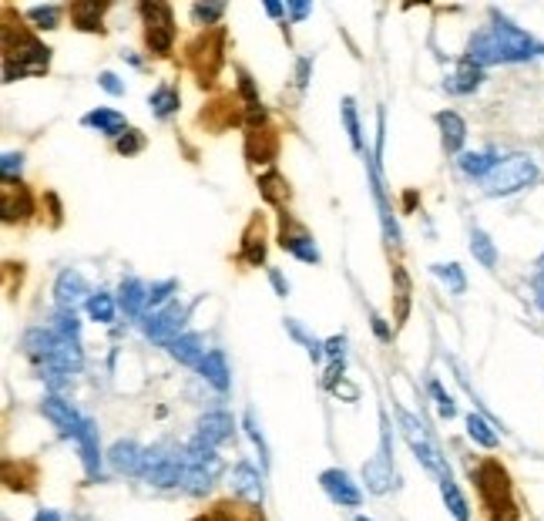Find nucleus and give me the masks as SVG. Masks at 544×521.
<instances>
[{"label":"nucleus","instance_id":"6ab92c4d","mask_svg":"<svg viewBox=\"0 0 544 521\" xmlns=\"http://www.w3.org/2000/svg\"><path fill=\"white\" fill-rule=\"evenodd\" d=\"M142 461L144 451L134 441H114L112 451H108V464L118 474H142Z\"/></svg>","mask_w":544,"mask_h":521},{"label":"nucleus","instance_id":"b1692460","mask_svg":"<svg viewBox=\"0 0 544 521\" xmlns=\"http://www.w3.org/2000/svg\"><path fill=\"white\" fill-rule=\"evenodd\" d=\"M54 344H58V334H54V330H44V326H31V330L24 334V350H27V356L41 360V364L51 360Z\"/></svg>","mask_w":544,"mask_h":521},{"label":"nucleus","instance_id":"ddd939ff","mask_svg":"<svg viewBox=\"0 0 544 521\" xmlns=\"http://www.w3.org/2000/svg\"><path fill=\"white\" fill-rule=\"evenodd\" d=\"M367 168H370V186H373V202L380 208V222H383V236L390 246H400V229H397V219H393V208L387 202V192H383V178H380V168L367 155Z\"/></svg>","mask_w":544,"mask_h":521},{"label":"nucleus","instance_id":"603ef678","mask_svg":"<svg viewBox=\"0 0 544 521\" xmlns=\"http://www.w3.org/2000/svg\"><path fill=\"white\" fill-rule=\"evenodd\" d=\"M333 394L343 397V400H357V387H353V384H343V380H339V384L333 387Z\"/></svg>","mask_w":544,"mask_h":521},{"label":"nucleus","instance_id":"dca6fc26","mask_svg":"<svg viewBox=\"0 0 544 521\" xmlns=\"http://www.w3.org/2000/svg\"><path fill=\"white\" fill-rule=\"evenodd\" d=\"M363 481H367V491H373V494H387V491L393 488V464H390V448H387V441H383L380 454H377L373 461H367Z\"/></svg>","mask_w":544,"mask_h":521},{"label":"nucleus","instance_id":"a878e982","mask_svg":"<svg viewBox=\"0 0 544 521\" xmlns=\"http://www.w3.org/2000/svg\"><path fill=\"white\" fill-rule=\"evenodd\" d=\"M81 122L88 128H98L101 135H112V138H122V132H124V115L122 112H112V108H94V112H88Z\"/></svg>","mask_w":544,"mask_h":521},{"label":"nucleus","instance_id":"1a4fd4ad","mask_svg":"<svg viewBox=\"0 0 544 521\" xmlns=\"http://www.w3.org/2000/svg\"><path fill=\"white\" fill-rule=\"evenodd\" d=\"M188 320V306L186 303L172 300L168 306H162L158 313H152L148 320H144V336L155 340V344H172L182 336V326Z\"/></svg>","mask_w":544,"mask_h":521},{"label":"nucleus","instance_id":"5fc2aeb1","mask_svg":"<svg viewBox=\"0 0 544 521\" xmlns=\"http://www.w3.org/2000/svg\"><path fill=\"white\" fill-rule=\"evenodd\" d=\"M373 330H377V336H380V340H390V330H387V324H383L380 316H373Z\"/></svg>","mask_w":544,"mask_h":521},{"label":"nucleus","instance_id":"6e6552de","mask_svg":"<svg viewBox=\"0 0 544 521\" xmlns=\"http://www.w3.org/2000/svg\"><path fill=\"white\" fill-rule=\"evenodd\" d=\"M142 21H144V41L152 48V54H168L175 44V17L168 4L158 0H144L142 4Z\"/></svg>","mask_w":544,"mask_h":521},{"label":"nucleus","instance_id":"49530a36","mask_svg":"<svg viewBox=\"0 0 544 521\" xmlns=\"http://www.w3.org/2000/svg\"><path fill=\"white\" fill-rule=\"evenodd\" d=\"M242 256H246V262H252V266H259V262L266 260V242H262V236H246V250H242Z\"/></svg>","mask_w":544,"mask_h":521},{"label":"nucleus","instance_id":"72a5a7b5","mask_svg":"<svg viewBox=\"0 0 544 521\" xmlns=\"http://www.w3.org/2000/svg\"><path fill=\"white\" fill-rule=\"evenodd\" d=\"M283 250H289L296 260H303V262H319L316 242L309 239V236H283Z\"/></svg>","mask_w":544,"mask_h":521},{"label":"nucleus","instance_id":"5701e85b","mask_svg":"<svg viewBox=\"0 0 544 521\" xmlns=\"http://www.w3.org/2000/svg\"><path fill=\"white\" fill-rule=\"evenodd\" d=\"M484 81V71L477 68V64H471L467 58H464L461 64H457V71L443 81V88L451 94H471V91H477V84Z\"/></svg>","mask_w":544,"mask_h":521},{"label":"nucleus","instance_id":"2eb2a0df","mask_svg":"<svg viewBox=\"0 0 544 521\" xmlns=\"http://www.w3.org/2000/svg\"><path fill=\"white\" fill-rule=\"evenodd\" d=\"M229 484H232V494L252 501V505H262V498H266V488H262V474H259L252 464H246V461L232 468V474H229Z\"/></svg>","mask_w":544,"mask_h":521},{"label":"nucleus","instance_id":"c756f323","mask_svg":"<svg viewBox=\"0 0 544 521\" xmlns=\"http://www.w3.org/2000/svg\"><path fill=\"white\" fill-rule=\"evenodd\" d=\"M441 498L443 505H447V511H451L457 521H471V505H467V498L461 494V488L453 484V478L447 474V478H441Z\"/></svg>","mask_w":544,"mask_h":521},{"label":"nucleus","instance_id":"3c124183","mask_svg":"<svg viewBox=\"0 0 544 521\" xmlns=\"http://www.w3.org/2000/svg\"><path fill=\"white\" fill-rule=\"evenodd\" d=\"M269 280H272V286H276L279 296H289V282L283 280V272H279V270H269Z\"/></svg>","mask_w":544,"mask_h":521},{"label":"nucleus","instance_id":"2f4dec72","mask_svg":"<svg viewBox=\"0 0 544 521\" xmlns=\"http://www.w3.org/2000/svg\"><path fill=\"white\" fill-rule=\"evenodd\" d=\"M471 252H474V260L481 262L484 270H494V266H497V250H494L491 236H487L484 229L471 232Z\"/></svg>","mask_w":544,"mask_h":521},{"label":"nucleus","instance_id":"473e14b6","mask_svg":"<svg viewBox=\"0 0 544 521\" xmlns=\"http://www.w3.org/2000/svg\"><path fill=\"white\" fill-rule=\"evenodd\" d=\"M467 434H471V441H477L481 448H497V441H501L497 438V431H494L481 414L467 417Z\"/></svg>","mask_w":544,"mask_h":521},{"label":"nucleus","instance_id":"423d86ee","mask_svg":"<svg viewBox=\"0 0 544 521\" xmlns=\"http://www.w3.org/2000/svg\"><path fill=\"white\" fill-rule=\"evenodd\" d=\"M397 417H400V428H403V438H407V444H411V451L417 454V461H421L423 468L431 471V474H437V481L447 478L451 474V468L443 464L441 451H437V444L431 441V434H427V428H423L417 417H411L407 410H397Z\"/></svg>","mask_w":544,"mask_h":521},{"label":"nucleus","instance_id":"9d476101","mask_svg":"<svg viewBox=\"0 0 544 521\" xmlns=\"http://www.w3.org/2000/svg\"><path fill=\"white\" fill-rule=\"evenodd\" d=\"M41 414L51 420L54 428L61 431L64 438H78V431H81L84 420H88V417L78 414V410H74L68 400H61V397H44V400H41Z\"/></svg>","mask_w":544,"mask_h":521},{"label":"nucleus","instance_id":"20e7f679","mask_svg":"<svg viewBox=\"0 0 544 521\" xmlns=\"http://www.w3.org/2000/svg\"><path fill=\"white\" fill-rule=\"evenodd\" d=\"M4 78L14 81V78H21V74H41L48 71V61H51V51L44 48L37 37L31 34H24L17 27V41L4 34Z\"/></svg>","mask_w":544,"mask_h":521},{"label":"nucleus","instance_id":"4d7b16f0","mask_svg":"<svg viewBox=\"0 0 544 521\" xmlns=\"http://www.w3.org/2000/svg\"><path fill=\"white\" fill-rule=\"evenodd\" d=\"M534 290H538V306L544 310V272L538 276V280H534Z\"/></svg>","mask_w":544,"mask_h":521},{"label":"nucleus","instance_id":"c85d7f7f","mask_svg":"<svg viewBox=\"0 0 544 521\" xmlns=\"http://www.w3.org/2000/svg\"><path fill=\"white\" fill-rule=\"evenodd\" d=\"M148 104H152L155 118H168L178 112V104H182V94H178V88H172V84H158L152 94H148Z\"/></svg>","mask_w":544,"mask_h":521},{"label":"nucleus","instance_id":"8fccbe9b","mask_svg":"<svg viewBox=\"0 0 544 521\" xmlns=\"http://www.w3.org/2000/svg\"><path fill=\"white\" fill-rule=\"evenodd\" d=\"M343 350H347V340H343V336L326 340V356L333 360V364H343Z\"/></svg>","mask_w":544,"mask_h":521},{"label":"nucleus","instance_id":"79ce46f5","mask_svg":"<svg viewBox=\"0 0 544 521\" xmlns=\"http://www.w3.org/2000/svg\"><path fill=\"white\" fill-rule=\"evenodd\" d=\"M178 290V282L175 280H162V282H155L152 290H148V306H168V296Z\"/></svg>","mask_w":544,"mask_h":521},{"label":"nucleus","instance_id":"bb28decb","mask_svg":"<svg viewBox=\"0 0 544 521\" xmlns=\"http://www.w3.org/2000/svg\"><path fill=\"white\" fill-rule=\"evenodd\" d=\"M31 216V196H27V188L21 186H4V219L14 222V219H27Z\"/></svg>","mask_w":544,"mask_h":521},{"label":"nucleus","instance_id":"e433bc0d","mask_svg":"<svg viewBox=\"0 0 544 521\" xmlns=\"http://www.w3.org/2000/svg\"><path fill=\"white\" fill-rule=\"evenodd\" d=\"M286 330H289L293 336H296L299 344L306 346V354H309V360H313V364H319V360L326 356V344H319L316 336H309L306 330H303V326L296 324V320H286Z\"/></svg>","mask_w":544,"mask_h":521},{"label":"nucleus","instance_id":"cd10ccee","mask_svg":"<svg viewBox=\"0 0 544 521\" xmlns=\"http://www.w3.org/2000/svg\"><path fill=\"white\" fill-rule=\"evenodd\" d=\"M101 14H104V4L98 0H84V4H71V21L78 31H101Z\"/></svg>","mask_w":544,"mask_h":521},{"label":"nucleus","instance_id":"f03ea898","mask_svg":"<svg viewBox=\"0 0 544 521\" xmlns=\"http://www.w3.org/2000/svg\"><path fill=\"white\" fill-rule=\"evenodd\" d=\"M538 178H541V168H538V162H534L531 155H507L494 165V172L484 178L481 186H484V196L501 198V196H514V192L531 188Z\"/></svg>","mask_w":544,"mask_h":521},{"label":"nucleus","instance_id":"a18cd8bd","mask_svg":"<svg viewBox=\"0 0 544 521\" xmlns=\"http://www.w3.org/2000/svg\"><path fill=\"white\" fill-rule=\"evenodd\" d=\"M21 168H24L21 152H4V158H0V172H4L7 182H14V175H21Z\"/></svg>","mask_w":544,"mask_h":521},{"label":"nucleus","instance_id":"c03bdc74","mask_svg":"<svg viewBox=\"0 0 544 521\" xmlns=\"http://www.w3.org/2000/svg\"><path fill=\"white\" fill-rule=\"evenodd\" d=\"M246 431H249V438H252V444L259 448V458H262V464H269V448H266V441H262V431H259L256 414H252V410L246 414Z\"/></svg>","mask_w":544,"mask_h":521},{"label":"nucleus","instance_id":"864d4df0","mask_svg":"<svg viewBox=\"0 0 544 521\" xmlns=\"http://www.w3.org/2000/svg\"><path fill=\"white\" fill-rule=\"evenodd\" d=\"M309 64H313L309 58H303V61H299V88H306V84H309Z\"/></svg>","mask_w":544,"mask_h":521},{"label":"nucleus","instance_id":"4468645a","mask_svg":"<svg viewBox=\"0 0 544 521\" xmlns=\"http://www.w3.org/2000/svg\"><path fill=\"white\" fill-rule=\"evenodd\" d=\"M54 296H58V306H61V310H71V313L78 303L91 300L88 282H84V276L78 270H64L61 276H58V282H54Z\"/></svg>","mask_w":544,"mask_h":521},{"label":"nucleus","instance_id":"c9c22d12","mask_svg":"<svg viewBox=\"0 0 544 521\" xmlns=\"http://www.w3.org/2000/svg\"><path fill=\"white\" fill-rule=\"evenodd\" d=\"M431 270H433V276H437V280L447 282V290H451V292H464V290H467L464 270L457 266V262H437V266H431Z\"/></svg>","mask_w":544,"mask_h":521},{"label":"nucleus","instance_id":"f257e3e1","mask_svg":"<svg viewBox=\"0 0 544 521\" xmlns=\"http://www.w3.org/2000/svg\"><path fill=\"white\" fill-rule=\"evenodd\" d=\"M544 51L541 44L534 41L531 34L521 31L514 21L501 17L494 11L491 24L481 27L474 34L471 44H467V61L477 64V68H491V64H514V61H531L534 54Z\"/></svg>","mask_w":544,"mask_h":521},{"label":"nucleus","instance_id":"f704fd0d","mask_svg":"<svg viewBox=\"0 0 544 521\" xmlns=\"http://www.w3.org/2000/svg\"><path fill=\"white\" fill-rule=\"evenodd\" d=\"M339 115H343V125H347V135H349V142H353V148H357V152H363V132H359L357 101H353V98H343Z\"/></svg>","mask_w":544,"mask_h":521},{"label":"nucleus","instance_id":"f3484780","mask_svg":"<svg viewBox=\"0 0 544 521\" xmlns=\"http://www.w3.org/2000/svg\"><path fill=\"white\" fill-rule=\"evenodd\" d=\"M44 367H48L51 374H78V370L84 367L81 344H78V340H64V336H58L51 360H48Z\"/></svg>","mask_w":544,"mask_h":521},{"label":"nucleus","instance_id":"de8ad7c7","mask_svg":"<svg viewBox=\"0 0 544 521\" xmlns=\"http://www.w3.org/2000/svg\"><path fill=\"white\" fill-rule=\"evenodd\" d=\"M431 394L437 397V407H441V414H443V417H453V414H457V407H453V400H451L447 394H443V387L437 384V380L431 384Z\"/></svg>","mask_w":544,"mask_h":521},{"label":"nucleus","instance_id":"4be33fe9","mask_svg":"<svg viewBox=\"0 0 544 521\" xmlns=\"http://www.w3.org/2000/svg\"><path fill=\"white\" fill-rule=\"evenodd\" d=\"M118 306L124 310V316L138 320L142 310L148 306V286L142 280H124L122 290H118Z\"/></svg>","mask_w":544,"mask_h":521},{"label":"nucleus","instance_id":"7ed1b4c3","mask_svg":"<svg viewBox=\"0 0 544 521\" xmlns=\"http://www.w3.org/2000/svg\"><path fill=\"white\" fill-rule=\"evenodd\" d=\"M222 474V458L216 454V448H208L206 441H192L182 451V488L188 494H206Z\"/></svg>","mask_w":544,"mask_h":521},{"label":"nucleus","instance_id":"393cba45","mask_svg":"<svg viewBox=\"0 0 544 521\" xmlns=\"http://www.w3.org/2000/svg\"><path fill=\"white\" fill-rule=\"evenodd\" d=\"M198 374L206 377L216 390H222V394L232 387V380H229L232 374H229V364H226V354H222V350H208V356L202 360V367H198Z\"/></svg>","mask_w":544,"mask_h":521},{"label":"nucleus","instance_id":"6e6d98bb","mask_svg":"<svg viewBox=\"0 0 544 521\" xmlns=\"http://www.w3.org/2000/svg\"><path fill=\"white\" fill-rule=\"evenodd\" d=\"M289 11H293V17L299 21V17H306V14L313 11V7H309V4H289Z\"/></svg>","mask_w":544,"mask_h":521},{"label":"nucleus","instance_id":"4c0bfd02","mask_svg":"<svg viewBox=\"0 0 544 521\" xmlns=\"http://www.w3.org/2000/svg\"><path fill=\"white\" fill-rule=\"evenodd\" d=\"M88 316H91V320H98V324H112V320H114L112 292H94L91 300H88Z\"/></svg>","mask_w":544,"mask_h":521},{"label":"nucleus","instance_id":"052dcab7","mask_svg":"<svg viewBox=\"0 0 544 521\" xmlns=\"http://www.w3.org/2000/svg\"><path fill=\"white\" fill-rule=\"evenodd\" d=\"M541 272H544V256H541Z\"/></svg>","mask_w":544,"mask_h":521},{"label":"nucleus","instance_id":"ea45409f","mask_svg":"<svg viewBox=\"0 0 544 521\" xmlns=\"http://www.w3.org/2000/svg\"><path fill=\"white\" fill-rule=\"evenodd\" d=\"M54 334L64 336V340H78V336H81L78 316H74L71 310H58V316H54Z\"/></svg>","mask_w":544,"mask_h":521},{"label":"nucleus","instance_id":"37998d69","mask_svg":"<svg viewBox=\"0 0 544 521\" xmlns=\"http://www.w3.org/2000/svg\"><path fill=\"white\" fill-rule=\"evenodd\" d=\"M142 148H144V135L134 132V128H128V132L118 138V152H122V155H138Z\"/></svg>","mask_w":544,"mask_h":521},{"label":"nucleus","instance_id":"aec40b11","mask_svg":"<svg viewBox=\"0 0 544 521\" xmlns=\"http://www.w3.org/2000/svg\"><path fill=\"white\" fill-rule=\"evenodd\" d=\"M168 354L178 360V364H186V367H202V360L208 356V350L202 346V336H196V334H188V336H178V340H172L168 344Z\"/></svg>","mask_w":544,"mask_h":521},{"label":"nucleus","instance_id":"0eeeda50","mask_svg":"<svg viewBox=\"0 0 544 521\" xmlns=\"http://www.w3.org/2000/svg\"><path fill=\"white\" fill-rule=\"evenodd\" d=\"M142 478L152 484V488H182V454L178 451H168L165 444L144 451L142 461Z\"/></svg>","mask_w":544,"mask_h":521},{"label":"nucleus","instance_id":"09e8293b","mask_svg":"<svg viewBox=\"0 0 544 521\" xmlns=\"http://www.w3.org/2000/svg\"><path fill=\"white\" fill-rule=\"evenodd\" d=\"M98 84H101V88H104L108 94H114V98H118V94H124L122 78H118V74H112V71H101V74H98Z\"/></svg>","mask_w":544,"mask_h":521},{"label":"nucleus","instance_id":"39448f33","mask_svg":"<svg viewBox=\"0 0 544 521\" xmlns=\"http://www.w3.org/2000/svg\"><path fill=\"white\" fill-rule=\"evenodd\" d=\"M474 481H477V491H481L484 505L494 515V521H514V501H511V478L507 471L497 464V461H484L481 468H474Z\"/></svg>","mask_w":544,"mask_h":521},{"label":"nucleus","instance_id":"13d9d810","mask_svg":"<svg viewBox=\"0 0 544 521\" xmlns=\"http://www.w3.org/2000/svg\"><path fill=\"white\" fill-rule=\"evenodd\" d=\"M283 11H286L283 4H272V0L266 4V14H269V17H283Z\"/></svg>","mask_w":544,"mask_h":521},{"label":"nucleus","instance_id":"412c9836","mask_svg":"<svg viewBox=\"0 0 544 521\" xmlns=\"http://www.w3.org/2000/svg\"><path fill=\"white\" fill-rule=\"evenodd\" d=\"M437 128H441L443 148L447 152H461L464 142H467V125L457 112H437Z\"/></svg>","mask_w":544,"mask_h":521},{"label":"nucleus","instance_id":"bf43d9fd","mask_svg":"<svg viewBox=\"0 0 544 521\" xmlns=\"http://www.w3.org/2000/svg\"><path fill=\"white\" fill-rule=\"evenodd\" d=\"M353 521H370V518H367V515H357V518H353Z\"/></svg>","mask_w":544,"mask_h":521},{"label":"nucleus","instance_id":"9b49d317","mask_svg":"<svg viewBox=\"0 0 544 521\" xmlns=\"http://www.w3.org/2000/svg\"><path fill=\"white\" fill-rule=\"evenodd\" d=\"M319 484H323V491H326L336 505H343V508H359V501H363V491L353 484V478H349L347 471H339V468L323 471V474H319Z\"/></svg>","mask_w":544,"mask_h":521},{"label":"nucleus","instance_id":"f8f14e48","mask_svg":"<svg viewBox=\"0 0 544 521\" xmlns=\"http://www.w3.org/2000/svg\"><path fill=\"white\" fill-rule=\"evenodd\" d=\"M232 434H236V420H232L226 410H208V414L198 417L196 438L206 441L208 448H219V444H226Z\"/></svg>","mask_w":544,"mask_h":521},{"label":"nucleus","instance_id":"58836bf2","mask_svg":"<svg viewBox=\"0 0 544 521\" xmlns=\"http://www.w3.org/2000/svg\"><path fill=\"white\" fill-rule=\"evenodd\" d=\"M27 21L37 24L41 31H54V27L61 24V7H54V4H44V7H31V11H27Z\"/></svg>","mask_w":544,"mask_h":521},{"label":"nucleus","instance_id":"a211bd4d","mask_svg":"<svg viewBox=\"0 0 544 521\" xmlns=\"http://www.w3.org/2000/svg\"><path fill=\"white\" fill-rule=\"evenodd\" d=\"M74 441H78V451H81L88 478L98 481L101 478V451H98V428H94V420H84V428L78 431V438Z\"/></svg>","mask_w":544,"mask_h":521},{"label":"nucleus","instance_id":"7c9ffc66","mask_svg":"<svg viewBox=\"0 0 544 521\" xmlns=\"http://www.w3.org/2000/svg\"><path fill=\"white\" fill-rule=\"evenodd\" d=\"M497 162H501V158H494L491 152H467V155H461V162H457V165H461V172L464 175H471V178H487L494 172V165H497Z\"/></svg>","mask_w":544,"mask_h":521},{"label":"nucleus","instance_id":"a19ab883","mask_svg":"<svg viewBox=\"0 0 544 521\" xmlns=\"http://www.w3.org/2000/svg\"><path fill=\"white\" fill-rule=\"evenodd\" d=\"M222 4H196L192 7V17H196L198 27H212V24H219V17H222Z\"/></svg>","mask_w":544,"mask_h":521}]
</instances>
